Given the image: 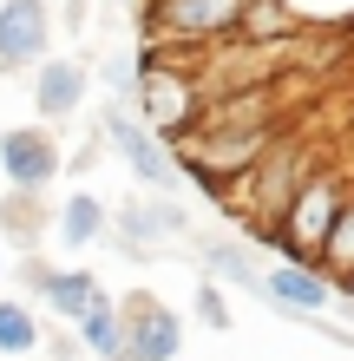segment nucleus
<instances>
[{"instance_id":"1","label":"nucleus","mask_w":354,"mask_h":361,"mask_svg":"<svg viewBox=\"0 0 354 361\" xmlns=\"http://www.w3.org/2000/svg\"><path fill=\"white\" fill-rule=\"evenodd\" d=\"M308 178H315V164H308V152L282 138L276 152H269V158H263V164H256V171H249V178H243V184L230 190V197H223V204H230L236 217H243L249 230H256V237H276L282 210L296 204V190H302Z\"/></svg>"},{"instance_id":"2","label":"nucleus","mask_w":354,"mask_h":361,"mask_svg":"<svg viewBox=\"0 0 354 361\" xmlns=\"http://www.w3.org/2000/svg\"><path fill=\"white\" fill-rule=\"evenodd\" d=\"M348 197H354V190L335 171H315V178L296 190V204L282 210V224H276V237H269V243H282L289 263H315L322 243H328V230H335V217L348 210Z\"/></svg>"},{"instance_id":"3","label":"nucleus","mask_w":354,"mask_h":361,"mask_svg":"<svg viewBox=\"0 0 354 361\" xmlns=\"http://www.w3.org/2000/svg\"><path fill=\"white\" fill-rule=\"evenodd\" d=\"M138 118L151 125L164 145H184V138H197L203 99H197V86H191L177 66H164V59L151 53V66H144V86H138Z\"/></svg>"},{"instance_id":"4","label":"nucleus","mask_w":354,"mask_h":361,"mask_svg":"<svg viewBox=\"0 0 354 361\" xmlns=\"http://www.w3.org/2000/svg\"><path fill=\"white\" fill-rule=\"evenodd\" d=\"M106 138L125 152V164H132V171H138L144 184H151L158 197H171L177 184H191V178H184V164H177V145H164V138H158V132H151V125H144L138 112L112 105V112H106Z\"/></svg>"},{"instance_id":"5","label":"nucleus","mask_w":354,"mask_h":361,"mask_svg":"<svg viewBox=\"0 0 354 361\" xmlns=\"http://www.w3.org/2000/svg\"><path fill=\"white\" fill-rule=\"evenodd\" d=\"M53 47V7L46 0H0V73L46 66Z\"/></svg>"},{"instance_id":"6","label":"nucleus","mask_w":354,"mask_h":361,"mask_svg":"<svg viewBox=\"0 0 354 361\" xmlns=\"http://www.w3.org/2000/svg\"><path fill=\"white\" fill-rule=\"evenodd\" d=\"M125 355L132 361H177L184 355V322L158 295H125Z\"/></svg>"},{"instance_id":"7","label":"nucleus","mask_w":354,"mask_h":361,"mask_svg":"<svg viewBox=\"0 0 354 361\" xmlns=\"http://www.w3.org/2000/svg\"><path fill=\"white\" fill-rule=\"evenodd\" d=\"M59 145L46 125H13V132H0V171H7L13 190H46L59 178Z\"/></svg>"},{"instance_id":"8","label":"nucleus","mask_w":354,"mask_h":361,"mask_svg":"<svg viewBox=\"0 0 354 361\" xmlns=\"http://www.w3.org/2000/svg\"><path fill=\"white\" fill-rule=\"evenodd\" d=\"M243 13H249V0H158L151 27L171 39H223L243 27Z\"/></svg>"},{"instance_id":"9","label":"nucleus","mask_w":354,"mask_h":361,"mask_svg":"<svg viewBox=\"0 0 354 361\" xmlns=\"http://www.w3.org/2000/svg\"><path fill=\"white\" fill-rule=\"evenodd\" d=\"M263 295L289 315H322V309H335V276L322 263H276L263 276Z\"/></svg>"},{"instance_id":"10","label":"nucleus","mask_w":354,"mask_h":361,"mask_svg":"<svg viewBox=\"0 0 354 361\" xmlns=\"http://www.w3.org/2000/svg\"><path fill=\"white\" fill-rule=\"evenodd\" d=\"M184 230V210L171 204V197H138V204H118L112 210V237H118V250L125 257H144V243H164V237H177Z\"/></svg>"},{"instance_id":"11","label":"nucleus","mask_w":354,"mask_h":361,"mask_svg":"<svg viewBox=\"0 0 354 361\" xmlns=\"http://www.w3.org/2000/svg\"><path fill=\"white\" fill-rule=\"evenodd\" d=\"M20 276H27V283L39 289V295H46V309L59 315V322H79V315H86L92 302H99V295H106V289H99V276L92 269H53V263H27V269H20Z\"/></svg>"},{"instance_id":"12","label":"nucleus","mask_w":354,"mask_h":361,"mask_svg":"<svg viewBox=\"0 0 354 361\" xmlns=\"http://www.w3.org/2000/svg\"><path fill=\"white\" fill-rule=\"evenodd\" d=\"M86 79H92V66H86V59H46V66H39V79H33L39 125L72 118V112H79V99H86Z\"/></svg>"},{"instance_id":"13","label":"nucleus","mask_w":354,"mask_h":361,"mask_svg":"<svg viewBox=\"0 0 354 361\" xmlns=\"http://www.w3.org/2000/svg\"><path fill=\"white\" fill-rule=\"evenodd\" d=\"M79 348H86L92 361H125V309L112 302V295H99V302L72 322Z\"/></svg>"},{"instance_id":"14","label":"nucleus","mask_w":354,"mask_h":361,"mask_svg":"<svg viewBox=\"0 0 354 361\" xmlns=\"http://www.w3.org/2000/svg\"><path fill=\"white\" fill-rule=\"evenodd\" d=\"M99 237H112V210L99 204V190H72L59 204V243L66 250H92Z\"/></svg>"},{"instance_id":"15","label":"nucleus","mask_w":354,"mask_h":361,"mask_svg":"<svg viewBox=\"0 0 354 361\" xmlns=\"http://www.w3.org/2000/svg\"><path fill=\"white\" fill-rule=\"evenodd\" d=\"M296 27H302V13L289 7V0H249V13H243V33L256 39V47H282Z\"/></svg>"},{"instance_id":"16","label":"nucleus","mask_w":354,"mask_h":361,"mask_svg":"<svg viewBox=\"0 0 354 361\" xmlns=\"http://www.w3.org/2000/svg\"><path fill=\"white\" fill-rule=\"evenodd\" d=\"M39 348V315L27 302H13V295H0V355H33Z\"/></svg>"},{"instance_id":"17","label":"nucleus","mask_w":354,"mask_h":361,"mask_svg":"<svg viewBox=\"0 0 354 361\" xmlns=\"http://www.w3.org/2000/svg\"><path fill=\"white\" fill-rule=\"evenodd\" d=\"M203 276H210V283H236V289H263V269L249 263L236 243H203Z\"/></svg>"},{"instance_id":"18","label":"nucleus","mask_w":354,"mask_h":361,"mask_svg":"<svg viewBox=\"0 0 354 361\" xmlns=\"http://www.w3.org/2000/svg\"><path fill=\"white\" fill-rule=\"evenodd\" d=\"M335 283H348L354 276V197H348V210L335 217V230H328V243H322V257H315Z\"/></svg>"},{"instance_id":"19","label":"nucleus","mask_w":354,"mask_h":361,"mask_svg":"<svg viewBox=\"0 0 354 361\" xmlns=\"http://www.w3.org/2000/svg\"><path fill=\"white\" fill-rule=\"evenodd\" d=\"M197 315H203V329H230V302H223V283H210V276L197 283Z\"/></svg>"},{"instance_id":"20","label":"nucleus","mask_w":354,"mask_h":361,"mask_svg":"<svg viewBox=\"0 0 354 361\" xmlns=\"http://www.w3.org/2000/svg\"><path fill=\"white\" fill-rule=\"evenodd\" d=\"M0 269H7V237H0Z\"/></svg>"}]
</instances>
